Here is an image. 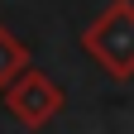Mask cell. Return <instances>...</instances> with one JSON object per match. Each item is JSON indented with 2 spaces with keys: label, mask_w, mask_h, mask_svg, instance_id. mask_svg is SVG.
Here are the masks:
<instances>
[{
  "label": "cell",
  "mask_w": 134,
  "mask_h": 134,
  "mask_svg": "<svg viewBox=\"0 0 134 134\" xmlns=\"http://www.w3.org/2000/svg\"><path fill=\"white\" fill-rule=\"evenodd\" d=\"M81 53L110 81H129L134 77V0H110L81 29Z\"/></svg>",
  "instance_id": "1"
},
{
  "label": "cell",
  "mask_w": 134,
  "mask_h": 134,
  "mask_svg": "<svg viewBox=\"0 0 134 134\" xmlns=\"http://www.w3.org/2000/svg\"><path fill=\"white\" fill-rule=\"evenodd\" d=\"M0 100H5V110H10L24 129H43V125L58 120V110H62L67 96H62V86H58L48 72L29 67V72H19L5 91H0Z\"/></svg>",
  "instance_id": "2"
},
{
  "label": "cell",
  "mask_w": 134,
  "mask_h": 134,
  "mask_svg": "<svg viewBox=\"0 0 134 134\" xmlns=\"http://www.w3.org/2000/svg\"><path fill=\"white\" fill-rule=\"evenodd\" d=\"M29 67H34V62H29V48L14 38L5 24H0V91H5L19 72H29Z\"/></svg>",
  "instance_id": "3"
}]
</instances>
